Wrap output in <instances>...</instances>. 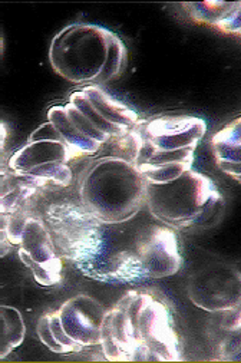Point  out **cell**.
Instances as JSON below:
<instances>
[{
  "mask_svg": "<svg viewBox=\"0 0 241 363\" xmlns=\"http://www.w3.org/2000/svg\"><path fill=\"white\" fill-rule=\"evenodd\" d=\"M145 206L152 218L179 231L210 228L224 213V199L214 181L194 169L164 184L147 183Z\"/></svg>",
  "mask_w": 241,
  "mask_h": 363,
  "instance_id": "52a82bcc",
  "label": "cell"
},
{
  "mask_svg": "<svg viewBox=\"0 0 241 363\" xmlns=\"http://www.w3.org/2000/svg\"><path fill=\"white\" fill-rule=\"evenodd\" d=\"M9 235L12 245L18 246L21 262L40 286L52 287L60 283L64 270L62 257L55 247L43 218L32 216L23 208L11 216Z\"/></svg>",
  "mask_w": 241,
  "mask_h": 363,
  "instance_id": "8fae6325",
  "label": "cell"
},
{
  "mask_svg": "<svg viewBox=\"0 0 241 363\" xmlns=\"http://www.w3.org/2000/svg\"><path fill=\"white\" fill-rule=\"evenodd\" d=\"M211 150L218 168L240 183L241 177V118L215 133L211 138Z\"/></svg>",
  "mask_w": 241,
  "mask_h": 363,
  "instance_id": "5bb4252c",
  "label": "cell"
},
{
  "mask_svg": "<svg viewBox=\"0 0 241 363\" xmlns=\"http://www.w3.org/2000/svg\"><path fill=\"white\" fill-rule=\"evenodd\" d=\"M2 52H4V39H2V35H0V56H2Z\"/></svg>",
  "mask_w": 241,
  "mask_h": 363,
  "instance_id": "d6986e66",
  "label": "cell"
},
{
  "mask_svg": "<svg viewBox=\"0 0 241 363\" xmlns=\"http://www.w3.org/2000/svg\"><path fill=\"white\" fill-rule=\"evenodd\" d=\"M99 346L111 362L183 360L172 308L152 290H130L105 312Z\"/></svg>",
  "mask_w": 241,
  "mask_h": 363,
  "instance_id": "6da1fadb",
  "label": "cell"
},
{
  "mask_svg": "<svg viewBox=\"0 0 241 363\" xmlns=\"http://www.w3.org/2000/svg\"><path fill=\"white\" fill-rule=\"evenodd\" d=\"M36 194L35 189L23 184L11 169L0 174V214L12 216L19 213L28 207Z\"/></svg>",
  "mask_w": 241,
  "mask_h": 363,
  "instance_id": "9a60e30c",
  "label": "cell"
},
{
  "mask_svg": "<svg viewBox=\"0 0 241 363\" xmlns=\"http://www.w3.org/2000/svg\"><path fill=\"white\" fill-rule=\"evenodd\" d=\"M8 137H9V128L8 125L0 121V174H4L9 169L8 167V150H6V144H8Z\"/></svg>",
  "mask_w": 241,
  "mask_h": 363,
  "instance_id": "ac0fdd59",
  "label": "cell"
},
{
  "mask_svg": "<svg viewBox=\"0 0 241 363\" xmlns=\"http://www.w3.org/2000/svg\"><path fill=\"white\" fill-rule=\"evenodd\" d=\"M106 309L88 294H77L56 311L40 316L36 332L53 353L71 354L99 346Z\"/></svg>",
  "mask_w": 241,
  "mask_h": 363,
  "instance_id": "9c48e42d",
  "label": "cell"
},
{
  "mask_svg": "<svg viewBox=\"0 0 241 363\" xmlns=\"http://www.w3.org/2000/svg\"><path fill=\"white\" fill-rule=\"evenodd\" d=\"M183 8L196 23L211 26L223 33L240 36L241 4L240 2H193Z\"/></svg>",
  "mask_w": 241,
  "mask_h": 363,
  "instance_id": "4fadbf2b",
  "label": "cell"
},
{
  "mask_svg": "<svg viewBox=\"0 0 241 363\" xmlns=\"http://www.w3.org/2000/svg\"><path fill=\"white\" fill-rule=\"evenodd\" d=\"M26 336L22 313L8 305H0V359L9 356L19 347Z\"/></svg>",
  "mask_w": 241,
  "mask_h": 363,
  "instance_id": "2e32d148",
  "label": "cell"
},
{
  "mask_svg": "<svg viewBox=\"0 0 241 363\" xmlns=\"http://www.w3.org/2000/svg\"><path fill=\"white\" fill-rule=\"evenodd\" d=\"M138 113L98 85L72 92L62 105L47 111V123L65 141L77 160L94 157L125 138L140 123Z\"/></svg>",
  "mask_w": 241,
  "mask_h": 363,
  "instance_id": "3957f363",
  "label": "cell"
},
{
  "mask_svg": "<svg viewBox=\"0 0 241 363\" xmlns=\"http://www.w3.org/2000/svg\"><path fill=\"white\" fill-rule=\"evenodd\" d=\"M178 238L174 230L154 223L103 224L101 243L92 260L81 270L101 283H134L174 276L181 269Z\"/></svg>",
  "mask_w": 241,
  "mask_h": 363,
  "instance_id": "7a4b0ae2",
  "label": "cell"
},
{
  "mask_svg": "<svg viewBox=\"0 0 241 363\" xmlns=\"http://www.w3.org/2000/svg\"><path fill=\"white\" fill-rule=\"evenodd\" d=\"M43 220L59 256L81 272L99 247L102 223L81 204L71 201L50 204Z\"/></svg>",
  "mask_w": 241,
  "mask_h": 363,
  "instance_id": "30bf717a",
  "label": "cell"
},
{
  "mask_svg": "<svg viewBox=\"0 0 241 363\" xmlns=\"http://www.w3.org/2000/svg\"><path fill=\"white\" fill-rule=\"evenodd\" d=\"M206 133V121L193 115L141 119L127 137V152L145 183L164 184L193 169Z\"/></svg>",
  "mask_w": 241,
  "mask_h": 363,
  "instance_id": "277c9868",
  "label": "cell"
},
{
  "mask_svg": "<svg viewBox=\"0 0 241 363\" xmlns=\"http://www.w3.org/2000/svg\"><path fill=\"white\" fill-rule=\"evenodd\" d=\"M53 71L78 85H105L123 75L128 64L125 43L112 30L92 23H74L50 43Z\"/></svg>",
  "mask_w": 241,
  "mask_h": 363,
  "instance_id": "5b68a950",
  "label": "cell"
},
{
  "mask_svg": "<svg viewBox=\"0 0 241 363\" xmlns=\"http://www.w3.org/2000/svg\"><path fill=\"white\" fill-rule=\"evenodd\" d=\"M193 303L210 313H224L241 305V273L237 266L215 262L194 272L187 283Z\"/></svg>",
  "mask_w": 241,
  "mask_h": 363,
  "instance_id": "7c38bea8",
  "label": "cell"
},
{
  "mask_svg": "<svg viewBox=\"0 0 241 363\" xmlns=\"http://www.w3.org/2000/svg\"><path fill=\"white\" fill-rule=\"evenodd\" d=\"M9 223L11 216L0 214V259L8 256L13 247L9 235Z\"/></svg>",
  "mask_w": 241,
  "mask_h": 363,
  "instance_id": "e0dca14e",
  "label": "cell"
},
{
  "mask_svg": "<svg viewBox=\"0 0 241 363\" xmlns=\"http://www.w3.org/2000/svg\"><path fill=\"white\" fill-rule=\"evenodd\" d=\"M127 137L113 144V154L91 161L79 177L81 206L103 224L125 223L145 206L147 183L128 157Z\"/></svg>",
  "mask_w": 241,
  "mask_h": 363,
  "instance_id": "8992f818",
  "label": "cell"
},
{
  "mask_svg": "<svg viewBox=\"0 0 241 363\" xmlns=\"http://www.w3.org/2000/svg\"><path fill=\"white\" fill-rule=\"evenodd\" d=\"M78 161L50 123L38 127L28 143L8 161L11 172L38 193L65 189L74 181V162Z\"/></svg>",
  "mask_w": 241,
  "mask_h": 363,
  "instance_id": "ba28073f",
  "label": "cell"
}]
</instances>
